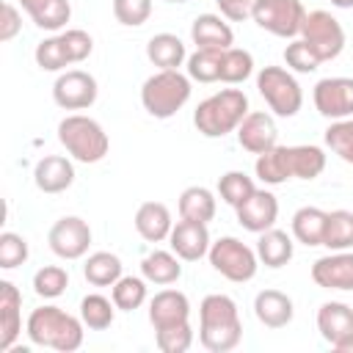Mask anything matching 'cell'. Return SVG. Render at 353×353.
<instances>
[{
	"label": "cell",
	"instance_id": "obj_8",
	"mask_svg": "<svg viewBox=\"0 0 353 353\" xmlns=\"http://www.w3.org/2000/svg\"><path fill=\"white\" fill-rule=\"evenodd\" d=\"M306 8L301 0H254L251 6V19L281 39H295L301 33Z\"/></svg>",
	"mask_w": 353,
	"mask_h": 353
},
{
	"label": "cell",
	"instance_id": "obj_45",
	"mask_svg": "<svg viewBox=\"0 0 353 353\" xmlns=\"http://www.w3.org/2000/svg\"><path fill=\"white\" fill-rule=\"evenodd\" d=\"M284 61H287L290 69L303 72V74H309V72H314V69L320 66V58L309 50V44H306L303 39H295V41L287 44V50H284Z\"/></svg>",
	"mask_w": 353,
	"mask_h": 353
},
{
	"label": "cell",
	"instance_id": "obj_9",
	"mask_svg": "<svg viewBox=\"0 0 353 353\" xmlns=\"http://www.w3.org/2000/svg\"><path fill=\"white\" fill-rule=\"evenodd\" d=\"M301 39L309 44V50L323 61H334L345 50V30L336 17L328 11H309L301 25Z\"/></svg>",
	"mask_w": 353,
	"mask_h": 353
},
{
	"label": "cell",
	"instance_id": "obj_30",
	"mask_svg": "<svg viewBox=\"0 0 353 353\" xmlns=\"http://www.w3.org/2000/svg\"><path fill=\"white\" fill-rule=\"evenodd\" d=\"M141 273L146 281L152 284H174L179 276H182V265L174 254L168 251H152L143 256L141 262Z\"/></svg>",
	"mask_w": 353,
	"mask_h": 353
},
{
	"label": "cell",
	"instance_id": "obj_35",
	"mask_svg": "<svg viewBox=\"0 0 353 353\" xmlns=\"http://www.w3.org/2000/svg\"><path fill=\"white\" fill-rule=\"evenodd\" d=\"M116 309L121 312H135L143 301H146V281L138 279V276H121L116 284H113V292H110Z\"/></svg>",
	"mask_w": 353,
	"mask_h": 353
},
{
	"label": "cell",
	"instance_id": "obj_42",
	"mask_svg": "<svg viewBox=\"0 0 353 353\" xmlns=\"http://www.w3.org/2000/svg\"><path fill=\"white\" fill-rule=\"evenodd\" d=\"M69 14H72V6L69 0H47L30 19L44 28V30H61L66 22H69Z\"/></svg>",
	"mask_w": 353,
	"mask_h": 353
},
{
	"label": "cell",
	"instance_id": "obj_20",
	"mask_svg": "<svg viewBox=\"0 0 353 353\" xmlns=\"http://www.w3.org/2000/svg\"><path fill=\"white\" fill-rule=\"evenodd\" d=\"M317 331L334 347L345 336L353 334V309L342 301H328L317 309Z\"/></svg>",
	"mask_w": 353,
	"mask_h": 353
},
{
	"label": "cell",
	"instance_id": "obj_16",
	"mask_svg": "<svg viewBox=\"0 0 353 353\" xmlns=\"http://www.w3.org/2000/svg\"><path fill=\"white\" fill-rule=\"evenodd\" d=\"M312 279L323 290H353V254L336 251L312 265Z\"/></svg>",
	"mask_w": 353,
	"mask_h": 353
},
{
	"label": "cell",
	"instance_id": "obj_7",
	"mask_svg": "<svg viewBox=\"0 0 353 353\" xmlns=\"http://www.w3.org/2000/svg\"><path fill=\"white\" fill-rule=\"evenodd\" d=\"M207 256H210V265L223 279H229V281L243 284V281H251L256 276V259L259 256H256V251H251L237 237H221V240H215L210 245Z\"/></svg>",
	"mask_w": 353,
	"mask_h": 353
},
{
	"label": "cell",
	"instance_id": "obj_51",
	"mask_svg": "<svg viewBox=\"0 0 353 353\" xmlns=\"http://www.w3.org/2000/svg\"><path fill=\"white\" fill-rule=\"evenodd\" d=\"M331 6H336V8H353V0H331Z\"/></svg>",
	"mask_w": 353,
	"mask_h": 353
},
{
	"label": "cell",
	"instance_id": "obj_21",
	"mask_svg": "<svg viewBox=\"0 0 353 353\" xmlns=\"http://www.w3.org/2000/svg\"><path fill=\"white\" fill-rule=\"evenodd\" d=\"M190 39H193V44L199 50H218V52H223V50L232 47L234 33H232V28L218 14H201L190 25Z\"/></svg>",
	"mask_w": 353,
	"mask_h": 353
},
{
	"label": "cell",
	"instance_id": "obj_28",
	"mask_svg": "<svg viewBox=\"0 0 353 353\" xmlns=\"http://www.w3.org/2000/svg\"><path fill=\"white\" fill-rule=\"evenodd\" d=\"M179 215L185 221H199V223H210L215 218V196L207 188H185L179 196Z\"/></svg>",
	"mask_w": 353,
	"mask_h": 353
},
{
	"label": "cell",
	"instance_id": "obj_24",
	"mask_svg": "<svg viewBox=\"0 0 353 353\" xmlns=\"http://www.w3.org/2000/svg\"><path fill=\"white\" fill-rule=\"evenodd\" d=\"M256 256L262 265L268 268H281L292 259V240L287 232L281 229H265L259 232V240H256Z\"/></svg>",
	"mask_w": 353,
	"mask_h": 353
},
{
	"label": "cell",
	"instance_id": "obj_46",
	"mask_svg": "<svg viewBox=\"0 0 353 353\" xmlns=\"http://www.w3.org/2000/svg\"><path fill=\"white\" fill-rule=\"evenodd\" d=\"M61 39H63V47H66L72 63L85 61V58L91 55V50H94V39H91L85 30H80V28H72V30L61 33Z\"/></svg>",
	"mask_w": 353,
	"mask_h": 353
},
{
	"label": "cell",
	"instance_id": "obj_38",
	"mask_svg": "<svg viewBox=\"0 0 353 353\" xmlns=\"http://www.w3.org/2000/svg\"><path fill=\"white\" fill-rule=\"evenodd\" d=\"M66 284H69V273L58 265H44L33 276V290L39 298H58V295H63Z\"/></svg>",
	"mask_w": 353,
	"mask_h": 353
},
{
	"label": "cell",
	"instance_id": "obj_48",
	"mask_svg": "<svg viewBox=\"0 0 353 353\" xmlns=\"http://www.w3.org/2000/svg\"><path fill=\"white\" fill-rule=\"evenodd\" d=\"M251 6H254V0H218L221 14H223L226 19H234V22L251 17Z\"/></svg>",
	"mask_w": 353,
	"mask_h": 353
},
{
	"label": "cell",
	"instance_id": "obj_41",
	"mask_svg": "<svg viewBox=\"0 0 353 353\" xmlns=\"http://www.w3.org/2000/svg\"><path fill=\"white\" fill-rule=\"evenodd\" d=\"M154 342L163 353H185L193 345V328L190 323H179V325H168V328H157Z\"/></svg>",
	"mask_w": 353,
	"mask_h": 353
},
{
	"label": "cell",
	"instance_id": "obj_19",
	"mask_svg": "<svg viewBox=\"0 0 353 353\" xmlns=\"http://www.w3.org/2000/svg\"><path fill=\"white\" fill-rule=\"evenodd\" d=\"M33 182L41 193H63L74 182V165L61 154H47L36 163Z\"/></svg>",
	"mask_w": 353,
	"mask_h": 353
},
{
	"label": "cell",
	"instance_id": "obj_50",
	"mask_svg": "<svg viewBox=\"0 0 353 353\" xmlns=\"http://www.w3.org/2000/svg\"><path fill=\"white\" fill-rule=\"evenodd\" d=\"M334 350H339V353H353V334H350V336H345L342 342H336V345H334Z\"/></svg>",
	"mask_w": 353,
	"mask_h": 353
},
{
	"label": "cell",
	"instance_id": "obj_44",
	"mask_svg": "<svg viewBox=\"0 0 353 353\" xmlns=\"http://www.w3.org/2000/svg\"><path fill=\"white\" fill-rule=\"evenodd\" d=\"M149 14H152V0H113V17L127 28L143 25Z\"/></svg>",
	"mask_w": 353,
	"mask_h": 353
},
{
	"label": "cell",
	"instance_id": "obj_27",
	"mask_svg": "<svg viewBox=\"0 0 353 353\" xmlns=\"http://www.w3.org/2000/svg\"><path fill=\"white\" fill-rule=\"evenodd\" d=\"M83 276L94 287H113L121 279V259L116 254H110V251H97V254H91L85 259Z\"/></svg>",
	"mask_w": 353,
	"mask_h": 353
},
{
	"label": "cell",
	"instance_id": "obj_2",
	"mask_svg": "<svg viewBox=\"0 0 353 353\" xmlns=\"http://www.w3.org/2000/svg\"><path fill=\"white\" fill-rule=\"evenodd\" d=\"M83 320L72 317L61 306H39L28 317V336L33 345L72 353L83 345Z\"/></svg>",
	"mask_w": 353,
	"mask_h": 353
},
{
	"label": "cell",
	"instance_id": "obj_43",
	"mask_svg": "<svg viewBox=\"0 0 353 353\" xmlns=\"http://www.w3.org/2000/svg\"><path fill=\"white\" fill-rule=\"evenodd\" d=\"M25 259H28V240L22 234L3 232L0 234V268L11 270V268L22 265Z\"/></svg>",
	"mask_w": 353,
	"mask_h": 353
},
{
	"label": "cell",
	"instance_id": "obj_11",
	"mask_svg": "<svg viewBox=\"0 0 353 353\" xmlns=\"http://www.w3.org/2000/svg\"><path fill=\"white\" fill-rule=\"evenodd\" d=\"M314 108L325 119H347L353 113V80L350 77H323L312 91Z\"/></svg>",
	"mask_w": 353,
	"mask_h": 353
},
{
	"label": "cell",
	"instance_id": "obj_26",
	"mask_svg": "<svg viewBox=\"0 0 353 353\" xmlns=\"http://www.w3.org/2000/svg\"><path fill=\"white\" fill-rule=\"evenodd\" d=\"M325 218L328 212H323L320 207H301L292 215V234L298 243L303 245H323V234H325Z\"/></svg>",
	"mask_w": 353,
	"mask_h": 353
},
{
	"label": "cell",
	"instance_id": "obj_36",
	"mask_svg": "<svg viewBox=\"0 0 353 353\" xmlns=\"http://www.w3.org/2000/svg\"><path fill=\"white\" fill-rule=\"evenodd\" d=\"M254 179L243 171H226L221 179H218V193L221 199L229 204V207H240L251 193H254Z\"/></svg>",
	"mask_w": 353,
	"mask_h": 353
},
{
	"label": "cell",
	"instance_id": "obj_13",
	"mask_svg": "<svg viewBox=\"0 0 353 353\" xmlns=\"http://www.w3.org/2000/svg\"><path fill=\"white\" fill-rule=\"evenodd\" d=\"M237 141L251 154H262V152L273 149L279 143V130H276L273 116H268L262 110H248V116L237 127Z\"/></svg>",
	"mask_w": 353,
	"mask_h": 353
},
{
	"label": "cell",
	"instance_id": "obj_29",
	"mask_svg": "<svg viewBox=\"0 0 353 353\" xmlns=\"http://www.w3.org/2000/svg\"><path fill=\"white\" fill-rule=\"evenodd\" d=\"M290 174L298 179H314L325 168V154L320 146H287Z\"/></svg>",
	"mask_w": 353,
	"mask_h": 353
},
{
	"label": "cell",
	"instance_id": "obj_33",
	"mask_svg": "<svg viewBox=\"0 0 353 353\" xmlns=\"http://www.w3.org/2000/svg\"><path fill=\"white\" fill-rule=\"evenodd\" d=\"M113 314H116V303L108 301L105 295H85L80 301V320L91 328V331H105L110 323H113Z\"/></svg>",
	"mask_w": 353,
	"mask_h": 353
},
{
	"label": "cell",
	"instance_id": "obj_5",
	"mask_svg": "<svg viewBox=\"0 0 353 353\" xmlns=\"http://www.w3.org/2000/svg\"><path fill=\"white\" fill-rule=\"evenodd\" d=\"M58 141L80 163H99L110 149L108 132L99 127V121L80 116V113L66 116L58 124Z\"/></svg>",
	"mask_w": 353,
	"mask_h": 353
},
{
	"label": "cell",
	"instance_id": "obj_32",
	"mask_svg": "<svg viewBox=\"0 0 353 353\" xmlns=\"http://www.w3.org/2000/svg\"><path fill=\"white\" fill-rule=\"evenodd\" d=\"M323 245L331 251H347L353 245V212H347V210L328 212Z\"/></svg>",
	"mask_w": 353,
	"mask_h": 353
},
{
	"label": "cell",
	"instance_id": "obj_3",
	"mask_svg": "<svg viewBox=\"0 0 353 353\" xmlns=\"http://www.w3.org/2000/svg\"><path fill=\"white\" fill-rule=\"evenodd\" d=\"M248 116V97L240 88H221L218 94L199 102L193 113V124L204 138H223L237 130Z\"/></svg>",
	"mask_w": 353,
	"mask_h": 353
},
{
	"label": "cell",
	"instance_id": "obj_52",
	"mask_svg": "<svg viewBox=\"0 0 353 353\" xmlns=\"http://www.w3.org/2000/svg\"><path fill=\"white\" fill-rule=\"evenodd\" d=\"M168 3H188V0H168Z\"/></svg>",
	"mask_w": 353,
	"mask_h": 353
},
{
	"label": "cell",
	"instance_id": "obj_22",
	"mask_svg": "<svg viewBox=\"0 0 353 353\" xmlns=\"http://www.w3.org/2000/svg\"><path fill=\"white\" fill-rule=\"evenodd\" d=\"M135 229L149 243L165 240L171 234V229H174V221H171L168 207L160 204V201H143L138 207V212H135Z\"/></svg>",
	"mask_w": 353,
	"mask_h": 353
},
{
	"label": "cell",
	"instance_id": "obj_14",
	"mask_svg": "<svg viewBox=\"0 0 353 353\" xmlns=\"http://www.w3.org/2000/svg\"><path fill=\"white\" fill-rule=\"evenodd\" d=\"M234 210H237L240 226L248 229V232H254V234L270 229V226L276 223V218H279V201H276V196H273L270 190H254V193H251L240 207H234Z\"/></svg>",
	"mask_w": 353,
	"mask_h": 353
},
{
	"label": "cell",
	"instance_id": "obj_23",
	"mask_svg": "<svg viewBox=\"0 0 353 353\" xmlns=\"http://www.w3.org/2000/svg\"><path fill=\"white\" fill-rule=\"evenodd\" d=\"M292 301L279 290H262L254 298V314L268 328H284L292 320Z\"/></svg>",
	"mask_w": 353,
	"mask_h": 353
},
{
	"label": "cell",
	"instance_id": "obj_6",
	"mask_svg": "<svg viewBox=\"0 0 353 353\" xmlns=\"http://www.w3.org/2000/svg\"><path fill=\"white\" fill-rule=\"evenodd\" d=\"M256 88H259V94L265 97L268 108L276 116L290 119L303 105V91H301L298 80L287 69H281V66H265L256 74Z\"/></svg>",
	"mask_w": 353,
	"mask_h": 353
},
{
	"label": "cell",
	"instance_id": "obj_18",
	"mask_svg": "<svg viewBox=\"0 0 353 353\" xmlns=\"http://www.w3.org/2000/svg\"><path fill=\"white\" fill-rule=\"evenodd\" d=\"M22 331V292L11 281H0V350H11Z\"/></svg>",
	"mask_w": 353,
	"mask_h": 353
},
{
	"label": "cell",
	"instance_id": "obj_47",
	"mask_svg": "<svg viewBox=\"0 0 353 353\" xmlns=\"http://www.w3.org/2000/svg\"><path fill=\"white\" fill-rule=\"evenodd\" d=\"M22 28V17L11 3L0 6V41H11Z\"/></svg>",
	"mask_w": 353,
	"mask_h": 353
},
{
	"label": "cell",
	"instance_id": "obj_39",
	"mask_svg": "<svg viewBox=\"0 0 353 353\" xmlns=\"http://www.w3.org/2000/svg\"><path fill=\"white\" fill-rule=\"evenodd\" d=\"M325 146L342 157L345 163L353 165V121L350 119H339L325 130Z\"/></svg>",
	"mask_w": 353,
	"mask_h": 353
},
{
	"label": "cell",
	"instance_id": "obj_25",
	"mask_svg": "<svg viewBox=\"0 0 353 353\" xmlns=\"http://www.w3.org/2000/svg\"><path fill=\"white\" fill-rule=\"evenodd\" d=\"M146 58L157 69H179L185 61V44L174 33H157L146 44Z\"/></svg>",
	"mask_w": 353,
	"mask_h": 353
},
{
	"label": "cell",
	"instance_id": "obj_10",
	"mask_svg": "<svg viewBox=\"0 0 353 353\" xmlns=\"http://www.w3.org/2000/svg\"><path fill=\"white\" fill-rule=\"evenodd\" d=\"M47 243H50L55 256L80 259L91 245V226L77 215H66V218L52 223V229L47 234Z\"/></svg>",
	"mask_w": 353,
	"mask_h": 353
},
{
	"label": "cell",
	"instance_id": "obj_15",
	"mask_svg": "<svg viewBox=\"0 0 353 353\" xmlns=\"http://www.w3.org/2000/svg\"><path fill=\"white\" fill-rule=\"evenodd\" d=\"M168 240H171V251H174L179 259H185V262H196V259H201V256L210 251V245H212V243H210L207 223L185 221V218L171 229Z\"/></svg>",
	"mask_w": 353,
	"mask_h": 353
},
{
	"label": "cell",
	"instance_id": "obj_37",
	"mask_svg": "<svg viewBox=\"0 0 353 353\" xmlns=\"http://www.w3.org/2000/svg\"><path fill=\"white\" fill-rule=\"evenodd\" d=\"M188 77L199 83L221 80V52L218 50H196L188 58Z\"/></svg>",
	"mask_w": 353,
	"mask_h": 353
},
{
	"label": "cell",
	"instance_id": "obj_40",
	"mask_svg": "<svg viewBox=\"0 0 353 353\" xmlns=\"http://www.w3.org/2000/svg\"><path fill=\"white\" fill-rule=\"evenodd\" d=\"M36 63L44 72H61L66 63H72L69 61V52L63 47V39L61 36H50L44 41H39V47H36Z\"/></svg>",
	"mask_w": 353,
	"mask_h": 353
},
{
	"label": "cell",
	"instance_id": "obj_1",
	"mask_svg": "<svg viewBox=\"0 0 353 353\" xmlns=\"http://www.w3.org/2000/svg\"><path fill=\"white\" fill-rule=\"evenodd\" d=\"M199 339L210 353L234 350L243 339V323L237 303L229 295L212 292L199 306Z\"/></svg>",
	"mask_w": 353,
	"mask_h": 353
},
{
	"label": "cell",
	"instance_id": "obj_12",
	"mask_svg": "<svg viewBox=\"0 0 353 353\" xmlns=\"http://www.w3.org/2000/svg\"><path fill=\"white\" fill-rule=\"evenodd\" d=\"M97 91H99L97 88V80L88 72L72 69V72H63L55 80L52 99L63 110H83V108H91L97 102Z\"/></svg>",
	"mask_w": 353,
	"mask_h": 353
},
{
	"label": "cell",
	"instance_id": "obj_34",
	"mask_svg": "<svg viewBox=\"0 0 353 353\" xmlns=\"http://www.w3.org/2000/svg\"><path fill=\"white\" fill-rule=\"evenodd\" d=\"M254 72V58L248 50H237V47H229L221 52V80L223 83H243L248 80Z\"/></svg>",
	"mask_w": 353,
	"mask_h": 353
},
{
	"label": "cell",
	"instance_id": "obj_31",
	"mask_svg": "<svg viewBox=\"0 0 353 353\" xmlns=\"http://www.w3.org/2000/svg\"><path fill=\"white\" fill-rule=\"evenodd\" d=\"M256 176L265 182V185H281L287 179H292L290 174V165H287V146H273L262 154H256V165H254Z\"/></svg>",
	"mask_w": 353,
	"mask_h": 353
},
{
	"label": "cell",
	"instance_id": "obj_4",
	"mask_svg": "<svg viewBox=\"0 0 353 353\" xmlns=\"http://www.w3.org/2000/svg\"><path fill=\"white\" fill-rule=\"evenodd\" d=\"M190 99V77L179 69H160L141 88V102L149 116L171 119Z\"/></svg>",
	"mask_w": 353,
	"mask_h": 353
},
{
	"label": "cell",
	"instance_id": "obj_17",
	"mask_svg": "<svg viewBox=\"0 0 353 353\" xmlns=\"http://www.w3.org/2000/svg\"><path fill=\"white\" fill-rule=\"evenodd\" d=\"M188 317H190V301L179 290H163L149 301V323L154 325V331L188 323Z\"/></svg>",
	"mask_w": 353,
	"mask_h": 353
},
{
	"label": "cell",
	"instance_id": "obj_49",
	"mask_svg": "<svg viewBox=\"0 0 353 353\" xmlns=\"http://www.w3.org/2000/svg\"><path fill=\"white\" fill-rule=\"evenodd\" d=\"M19 3H22V8H25L30 17H33V14H36V11H39V8L47 3V0H19Z\"/></svg>",
	"mask_w": 353,
	"mask_h": 353
}]
</instances>
